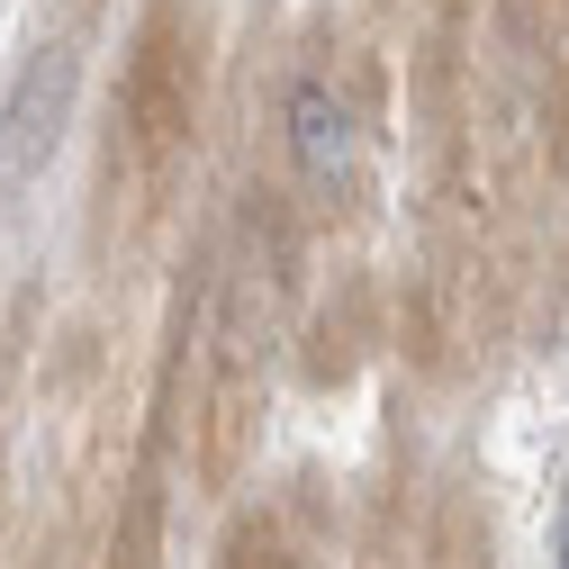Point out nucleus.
<instances>
[{"label": "nucleus", "instance_id": "7ed1b4c3", "mask_svg": "<svg viewBox=\"0 0 569 569\" xmlns=\"http://www.w3.org/2000/svg\"><path fill=\"white\" fill-rule=\"evenodd\" d=\"M73 82H82V46H73V37H46V46L19 63L10 100H0V199H10L28 172H46V154L63 146Z\"/></svg>", "mask_w": 569, "mask_h": 569}, {"label": "nucleus", "instance_id": "6e6552de", "mask_svg": "<svg viewBox=\"0 0 569 569\" xmlns=\"http://www.w3.org/2000/svg\"><path fill=\"white\" fill-rule=\"evenodd\" d=\"M551 569H569V479H560V533H551Z\"/></svg>", "mask_w": 569, "mask_h": 569}, {"label": "nucleus", "instance_id": "f03ea898", "mask_svg": "<svg viewBox=\"0 0 569 569\" xmlns=\"http://www.w3.org/2000/svg\"><path fill=\"white\" fill-rule=\"evenodd\" d=\"M262 452V371H253V299L227 290L218 317V380L199 398V488H236Z\"/></svg>", "mask_w": 569, "mask_h": 569}, {"label": "nucleus", "instance_id": "0eeeda50", "mask_svg": "<svg viewBox=\"0 0 569 569\" xmlns=\"http://www.w3.org/2000/svg\"><path fill=\"white\" fill-rule=\"evenodd\" d=\"M100 569H163V488H154V479L127 488V516H118Z\"/></svg>", "mask_w": 569, "mask_h": 569}, {"label": "nucleus", "instance_id": "39448f33", "mask_svg": "<svg viewBox=\"0 0 569 569\" xmlns=\"http://www.w3.org/2000/svg\"><path fill=\"white\" fill-rule=\"evenodd\" d=\"M362 352H371V290L352 280L343 299H326V308H317V326H308V352H299V371H308L317 389H335V380H352V371H362Z\"/></svg>", "mask_w": 569, "mask_h": 569}, {"label": "nucleus", "instance_id": "423d86ee", "mask_svg": "<svg viewBox=\"0 0 569 569\" xmlns=\"http://www.w3.org/2000/svg\"><path fill=\"white\" fill-rule=\"evenodd\" d=\"M218 569H308V542L280 507H244L218 542Z\"/></svg>", "mask_w": 569, "mask_h": 569}, {"label": "nucleus", "instance_id": "1a4fd4ad", "mask_svg": "<svg viewBox=\"0 0 569 569\" xmlns=\"http://www.w3.org/2000/svg\"><path fill=\"white\" fill-rule=\"evenodd\" d=\"M73 10H91V0H73Z\"/></svg>", "mask_w": 569, "mask_h": 569}, {"label": "nucleus", "instance_id": "f257e3e1", "mask_svg": "<svg viewBox=\"0 0 569 569\" xmlns=\"http://www.w3.org/2000/svg\"><path fill=\"white\" fill-rule=\"evenodd\" d=\"M199 127V28L181 0H154L127 37V73H118V136L136 172H172L190 154Z\"/></svg>", "mask_w": 569, "mask_h": 569}, {"label": "nucleus", "instance_id": "20e7f679", "mask_svg": "<svg viewBox=\"0 0 569 569\" xmlns=\"http://www.w3.org/2000/svg\"><path fill=\"white\" fill-rule=\"evenodd\" d=\"M290 163L308 190H352L362 127H352V100L335 82H290Z\"/></svg>", "mask_w": 569, "mask_h": 569}, {"label": "nucleus", "instance_id": "9d476101", "mask_svg": "<svg viewBox=\"0 0 569 569\" xmlns=\"http://www.w3.org/2000/svg\"><path fill=\"white\" fill-rule=\"evenodd\" d=\"M560 19H569V0H560Z\"/></svg>", "mask_w": 569, "mask_h": 569}]
</instances>
